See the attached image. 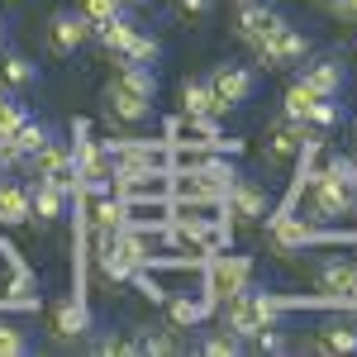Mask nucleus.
I'll return each instance as SVG.
<instances>
[{
	"instance_id": "f257e3e1",
	"label": "nucleus",
	"mask_w": 357,
	"mask_h": 357,
	"mask_svg": "<svg viewBox=\"0 0 357 357\" xmlns=\"http://www.w3.org/2000/svg\"><path fill=\"white\" fill-rule=\"evenodd\" d=\"M281 314H286V305L276 301V296L248 286V291H238V296L224 301V329L234 333V338H257L262 329H276Z\"/></svg>"
},
{
	"instance_id": "f03ea898",
	"label": "nucleus",
	"mask_w": 357,
	"mask_h": 357,
	"mask_svg": "<svg viewBox=\"0 0 357 357\" xmlns=\"http://www.w3.org/2000/svg\"><path fill=\"white\" fill-rule=\"evenodd\" d=\"M353 205H357V181L343 162H333L329 172L314 176V191H310V215H314V220H329V224L348 220Z\"/></svg>"
},
{
	"instance_id": "7ed1b4c3",
	"label": "nucleus",
	"mask_w": 357,
	"mask_h": 357,
	"mask_svg": "<svg viewBox=\"0 0 357 357\" xmlns=\"http://www.w3.org/2000/svg\"><path fill=\"white\" fill-rule=\"evenodd\" d=\"M252 53H257L262 67H272V72H281V67H301L305 57H310V38H305L296 24H281L276 33H267Z\"/></svg>"
},
{
	"instance_id": "20e7f679",
	"label": "nucleus",
	"mask_w": 357,
	"mask_h": 357,
	"mask_svg": "<svg viewBox=\"0 0 357 357\" xmlns=\"http://www.w3.org/2000/svg\"><path fill=\"white\" fill-rule=\"evenodd\" d=\"M43 38H48V53L72 57L77 48H86L96 38V24L86 20L82 10H57L53 20H48V29H43Z\"/></svg>"
},
{
	"instance_id": "39448f33",
	"label": "nucleus",
	"mask_w": 357,
	"mask_h": 357,
	"mask_svg": "<svg viewBox=\"0 0 357 357\" xmlns=\"http://www.w3.org/2000/svg\"><path fill=\"white\" fill-rule=\"evenodd\" d=\"M286 24V15L281 10H267V0H243L238 5V15H234V33L243 38L248 48H257L267 33H276V29Z\"/></svg>"
},
{
	"instance_id": "423d86ee",
	"label": "nucleus",
	"mask_w": 357,
	"mask_h": 357,
	"mask_svg": "<svg viewBox=\"0 0 357 357\" xmlns=\"http://www.w3.org/2000/svg\"><path fill=\"white\" fill-rule=\"evenodd\" d=\"M224 205H229V215L238 224H257V220H267V191L257 186V181H248V176H234L229 181V191H224Z\"/></svg>"
},
{
	"instance_id": "0eeeda50",
	"label": "nucleus",
	"mask_w": 357,
	"mask_h": 357,
	"mask_svg": "<svg viewBox=\"0 0 357 357\" xmlns=\"http://www.w3.org/2000/svg\"><path fill=\"white\" fill-rule=\"evenodd\" d=\"M210 91L220 96V105H224V114L234 110V105H243V100H252V91H257V77L248 72V67H215L210 72Z\"/></svg>"
},
{
	"instance_id": "6e6552de",
	"label": "nucleus",
	"mask_w": 357,
	"mask_h": 357,
	"mask_svg": "<svg viewBox=\"0 0 357 357\" xmlns=\"http://www.w3.org/2000/svg\"><path fill=\"white\" fill-rule=\"evenodd\" d=\"M301 82L314 91V96H343V86H348V67H343V57H305L301 62Z\"/></svg>"
},
{
	"instance_id": "1a4fd4ad",
	"label": "nucleus",
	"mask_w": 357,
	"mask_h": 357,
	"mask_svg": "<svg viewBox=\"0 0 357 357\" xmlns=\"http://www.w3.org/2000/svg\"><path fill=\"white\" fill-rule=\"evenodd\" d=\"M267 238H272V248L286 252V257H291V252H305L310 243H319V234L305 220H296V215H272V220H267Z\"/></svg>"
},
{
	"instance_id": "9d476101",
	"label": "nucleus",
	"mask_w": 357,
	"mask_h": 357,
	"mask_svg": "<svg viewBox=\"0 0 357 357\" xmlns=\"http://www.w3.org/2000/svg\"><path fill=\"white\" fill-rule=\"evenodd\" d=\"M305 143H310V124H291V119H286V124L267 138L262 158H267L272 167H286V162H296V158L305 153Z\"/></svg>"
},
{
	"instance_id": "9b49d317",
	"label": "nucleus",
	"mask_w": 357,
	"mask_h": 357,
	"mask_svg": "<svg viewBox=\"0 0 357 357\" xmlns=\"http://www.w3.org/2000/svg\"><path fill=\"white\" fill-rule=\"evenodd\" d=\"M53 138V129L48 124H38V119H24L20 129L10 138H0V162H15V158H33L43 143Z\"/></svg>"
},
{
	"instance_id": "f8f14e48",
	"label": "nucleus",
	"mask_w": 357,
	"mask_h": 357,
	"mask_svg": "<svg viewBox=\"0 0 357 357\" xmlns=\"http://www.w3.org/2000/svg\"><path fill=\"white\" fill-rule=\"evenodd\" d=\"M110 86L153 100V96H158V67H143V62H129V57H114V82Z\"/></svg>"
},
{
	"instance_id": "ddd939ff",
	"label": "nucleus",
	"mask_w": 357,
	"mask_h": 357,
	"mask_svg": "<svg viewBox=\"0 0 357 357\" xmlns=\"http://www.w3.org/2000/svg\"><path fill=\"white\" fill-rule=\"evenodd\" d=\"M319 291L333 296V301H357V267L348 257H333L319 267Z\"/></svg>"
},
{
	"instance_id": "4468645a",
	"label": "nucleus",
	"mask_w": 357,
	"mask_h": 357,
	"mask_svg": "<svg viewBox=\"0 0 357 357\" xmlns=\"http://www.w3.org/2000/svg\"><path fill=\"white\" fill-rule=\"evenodd\" d=\"M29 205H33V220L38 224H53L62 215V205H67V191L57 186L53 176H33V186H29Z\"/></svg>"
},
{
	"instance_id": "2eb2a0df",
	"label": "nucleus",
	"mask_w": 357,
	"mask_h": 357,
	"mask_svg": "<svg viewBox=\"0 0 357 357\" xmlns=\"http://www.w3.org/2000/svg\"><path fill=\"white\" fill-rule=\"evenodd\" d=\"M38 62L33 57H24V53H0V86H10V91H29V86H38Z\"/></svg>"
},
{
	"instance_id": "dca6fc26",
	"label": "nucleus",
	"mask_w": 357,
	"mask_h": 357,
	"mask_svg": "<svg viewBox=\"0 0 357 357\" xmlns=\"http://www.w3.org/2000/svg\"><path fill=\"white\" fill-rule=\"evenodd\" d=\"M105 110H110V119H119V124H143V119L153 114V100L129 96V91H119V86H105Z\"/></svg>"
},
{
	"instance_id": "f3484780",
	"label": "nucleus",
	"mask_w": 357,
	"mask_h": 357,
	"mask_svg": "<svg viewBox=\"0 0 357 357\" xmlns=\"http://www.w3.org/2000/svg\"><path fill=\"white\" fill-rule=\"evenodd\" d=\"M181 105H186L191 119H215V114H224V105H220V96L210 91V82H186L181 86Z\"/></svg>"
},
{
	"instance_id": "a211bd4d",
	"label": "nucleus",
	"mask_w": 357,
	"mask_h": 357,
	"mask_svg": "<svg viewBox=\"0 0 357 357\" xmlns=\"http://www.w3.org/2000/svg\"><path fill=\"white\" fill-rule=\"evenodd\" d=\"M0 220H5V224H24V220H33L29 186H20V181H0Z\"/></svg>"
},
{
	"instance_id": "6ab92c4d",
	"label": "nucleus",
	"mask_w": 357,
	"mask_h": 357,
	"mask_svg": "<svg viewBox=\"0 0 357 357\" xmlns=\"http://www.w3.org/2000/svg\"><path fill=\"white\" fill-rule=\"evenodd\" d=\"M96 38H100V48L105 53H129V43L138 38V24L129 20V15H119V20H110V24H96Z\"/></svg>"
},
{
	"instance_id": "aec40b11",
	"label": "nucleus",
	"mask_w": 357,
	"mask_h": 357,
	"mask_svg": "<svg viewBox=\"0 0 357 357\" xmlns=\"http://www.w3.org/2000/svg\"><path fill=\"white\" fill-rule=\"evenodd\" d=\"M248 281H252V267H248L243 257H224V262H215V286H220L224 301L238 296V291H248Z\"/></svg>"
},
{
	"instance_id": "412c9836",
	"label": "nucleus",
	"mask_w": 357,
	"mask_h": 357,
	"mask_svg": "<svg viewBox=\"0 0 357 357\" xmlns=\"http://www.w3.org/2000/svg\"><path fill=\"white\" fill-rule=\"evenodd\" d=\"M319 96L310 91V86L296 77V82L286 86V96H281V119H291V124H305V114H310V105H314Z\"/></svg>"
},
{
	"instance_id": "4be33fe9",
	"label": "nucleus",
	"mask_w": 357,
	"mask_h": 357,
	"mask_svg": "<svg viewBox=\"0 0 357 357\" xmlns=\"http://www.w3.org/2000/svg\"><path fill=\"white\" fill-rule=\"evenodd\" d=\"M53 333L57 338H82L86 333V310L77 301H57L53 305Z\"/></svg>"
},
{
	"instance_id": "5701e85b",
	"label": "nucleus",
	"mask_w": 357,
	"mask_h": 357,
	"mask_svg": "<svg viewBox=\"0 0 357 357\" xmlns=\"http://www.w3.org/2000/svg\"><path fill=\"white\" fill-rule=\"evenodd\" d=\"M124 215H129V205H124V200H100V205H96V238L124 234Z\"/></svg>"
},
{
	"instance_id": "b1692460",
	"label": "nucleus",
	"mask_w": 357,
	"mask_h": 357,
	"mask_svg": "<svg viewBox=\"0 0 357 357\" xmlns=\"http://www.w3.org/2000/svg\"><path fill=\"white\" fill-rule=\"evenodd\" d=\"M24 119H29L24 100H20V96L5 86V91H0V138H10L15 129H20V124H24Z\"/></svg>"
},
{
	"instance_id": "393cba45",
	"label": "nucleus",
	"mask_w": 357,
	"mask_h": 357,
	"mask_svg": "<svg viewBox=\"0 0 357 357\" xmlns=\"http://www.w3.org/2000/svg\"><path fill=\"white\" fill-rule=\"evenodd\" d=\"M319 348L324 353H357V329L353 324H329L319 333Z\"/></svg>"
},
{
	"instance_id": "a878e982",
	"label": "nucleus",
	"mask_w": 357,
	"mask_h": 357,
	"mask_svg": "<svg viewBox=\"0 0 357 357\" xmlns=\"http://www.w3.org/2000/svg\"><path fill=\"white\" fill-rule=\"evenodd\" d=\"M119 57H129V62H143V67H158V57H162V43H158L153 33H138L134 43H129V53H119Z\"/></svg>"
},
{
	"instance_id": "bb28decb",
	"label": "nucleus",
	"mask_w": 357,
	"mask_h": 357,
	"mask_svg": "<svg viewBox=\"0 0 357 357\" xmlns=\"http://www.w3.org/2000/svg\"><path fill=\"white\" fill-rule=\"evenodd\" d=\"M124 5H129V0H82V15L91 24H110V20L124 15Z\"/></svg>"
},
{
	"instance_id": "cd10ccee",
	"label": "nucleus",
	"mask_w": 357,
	"mask_h": 357,
	"mask_svg": "<svg viewBox=\"0 0 357 357\" xmlns=\"http://www.w3.org/2000/svg\"><path fill=\"white\" fill-rule=\"evenodd\" d=\"M33 343H29L24 329H15V324H0V357H24Z\"/></svg>"
},
{
	"instance_id": "c85d7f7f",
	"label": "nucleus",
	"mask_w": 357,
	"mask_h": 357,
	"mask_svg": "<svg viewBox=\"0 0 357 357\" xmlns=\"http://www.w3.org/2000/svg\"><path fill=\"white\" fill-rule=\"evenodd\" d=\"M333 119H338V105H333L329 96H319V100L310 105V114H305V124H310V129H329Z\"/></svg>"
},
{
	"instance_id": "c756f323",
	"label": "nucleus",
	"mask_w": 357,
	"mask_h": 357,
	"mask_svg": "<svg viewBox=\"0 0 357 357\" xmlns=\"http://www.w3.org/2000/svg\"><path fill=\"white\" fill-rule=\"evenodd\" d=\"M200 348L210 357H229V353H238V338H234V333H215V338H205Z\"/></svg>"
},
{
	"instance_id": "7c9ffc66",
	"label": "nucleus",
	"mask_w": 357,
	"mask_h": 357,
	"mask_svg": "<svg viewBox=\"0 0 357 357\" xmlns=\"http://www.w3.org/2000/svg\"><path fill=\"white\" fill-rule=\"evenodd\" d=\"M172 319H176V324H195V319H200V305L195 301H172Z\"/></svg>"
},
{
	"instance_id": "2f4dec72",
	"label": "nucleus",
	"mask_w": 357,
	"mask_h": 357,
	"mask_svg": "<svg viewBox=\"0 0 357 357\" xmlns=\"http://www.w3.org/2000/svg\"><path fill=\"white\" fill-rule=\"evenodd\" d=\"M333 20H343V24H357V0H329Z\"/></svg>"
},
{
	"instance_id": "473e14b6",
	"label": "nucleus",
	"mask_w": 357,
	"mask_h": 357,
	"mask_svg": "<svg viewBox=\"0 0 357 357\" xmlns=\"http://www.w3.org/2000/svg\"><path fill=\"white\" fill-rule=\"evenodd\" d=\"M176 5H181V10H186V15H205V10H210V5H215V0H176Z\"/></svg>"
},
{
	"instance_id": "72a5a7b5",
	"label": "nucleus",
	"mask_w": 357,
	"mask_h": 357,
	"mask_svg": "<svg viewBox=\"0 0 357 357\" xmlns=\"http://www.w3.org/2000/svg\"><path fill=\"white\" fill-rule=\"evenodd\" d=\"M138 286H143V296H148V301H162V286H158V281H148V276H143Z\"/></svg>"
},
{
	"instance_id": "f704fd0d",
	"label": "nucleus",
	"mask_w": 357,
	"mask_h": 357,
	"mask_svg": "<svg viewBox=\"0 0 357 357\" xmlns=\"http://www.w3.org/2000/svg\"><path fill=\"white\" fill-rule=\"evenodd\" d=\"M10 48V24H5V15H0V53Z\"/></svg>"
},
{
	"instance_id": "c9c22d12",
	"label": "nucleus",
	"mask_w": 357,
	"mask_h": 357,
	"mask_svg": "<svg viewBox=\"0 0 357 357\" xmlns=\"http://www.w3.org/2000/svg\"><path fill=\"white\" fill-rule=\"evenodd\" d=\"M134 5H143V0H134Z\"/></svg>"
}]
</instances>
